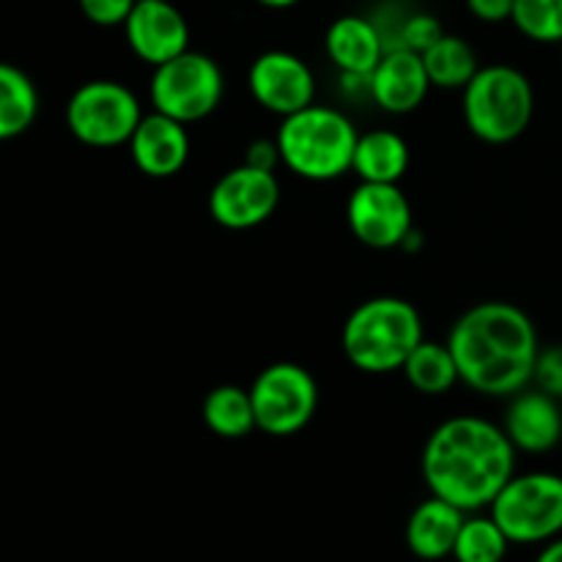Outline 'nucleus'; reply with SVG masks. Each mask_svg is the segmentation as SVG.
Returning <instances> with one entry per match:
<instances>
[{
	"label": "nucleus",
	"mask_w": 562,
	"mask_h": 562,
	"mask_svg": "<svg viewBox=\"0 0 562 562\" xmlns=\"http://www.w3.org/2000/svg\"><path fill=\"white\" fill-rule=\"evenodd\" d=\"M420 472L434 497L477 514L516 475V448L505 428L486 417H450L426 439Z\"/></svg>",
	"instance_id": "1"
},
{
	"label": "nucleus",
	"mask_w": 562,
	"mask_h": 562,
	"mask_svg": "<svg viewBox=\"0 0 562 562\" xmlns=\"http://www.w3.org/2000/svg\"><path fill=\"white\" fill-rule=\"evenodd\" d=\"M448 346L461 384L488 398H510L530 387L541 351L536 324L514 302L472 305L450 327Z\"/></svg>",
	"instance_id": "2"
},
{
	"label": "nucleus",
	"mask_w": 562,
	"mask_h": 562,
	"mask_svg": "<svg viewBox=\"0 0 562 562\" xmlns=\"http://www.w3.org/2000/svg\"><path fill=\"white\" fill-rule=\"evenodd\" d=\"M423 340V318L412 302L401 296H373L349 313L340 333V349L357 371L384 376L401 371Z\"/></svg>",
	"instance_id": "3"
},
{
	"label": "nucleus",
	"mask_w": 562,
	"mask_h": 562,
	"mask_svg": "<svg viewBox=\"0 0 562 562\" xmlns=\"http://www.w3.org/2000/svg\"><path fill=\"white\" fill-rule=\"evenodd\" d=\"M357 126L338 108L316 104L283 119L278 130L280 159L305 181H335L351 170Z\"/></svg>",
	"instance_id": "4"
},
{
	"label": "nucleus",
	"mask_w": 562,
	"mask_h": 562,
	"mask_svg": "<svg viewBox=\"0 0 562 562\" xmlns=\"http://www.w3.org/2000/svg\"><path fill=\"white\" fill-rule=\"evenodd\" d=\"M464 124L477 140L505 146L530 130L536 91L530 77L508 64H488L461 91Z\"/></svg>",
	"instance_id": "5"
},
{
	"label": "nucleus",
	"mask_w": 562,
	"mask_h": 562,
	"mask_svg": "<svg viewBox=\"0 0 562 562\" xmlns=\"http://www.w3.org/2000/svg\"><path fill=\"white\" fill-rule=\"evenodd\" d=\"M492 519L510 543L536 547L562 536V475L525 472L514 475L488 505Z\"/></svg>",
	"instance_id": "6"
},
{
	"label": "nucleus",
	"mask_w": 562,
	"mask_h": 562,
	"mask_svg": "<svg viewBox=\"0 0 562 562\" xmlns=\"http://www.w3.org/2000/svg\"><path fill=\"white\" fill-rule=\"evenodd\" d=\"M225 77L217 60L198 49L176 55L154 66L148 97L157 113L170 115L181 124H195L209 119L223 102Z\"/></svg>",
	"instance_id": "7"
},
{
	"label": "nucleus",
	"mask_w": 562,
	"mask_h": 562,
	"mask_svg": "<svg viewBox=\"0 0 562 562\" xmlns=\"http://www.w3.org/2000/svg\"><path fill=\"white\" fill-rule=\"evenodd\" d=\"M140 119V99L119 80L82 82L66 104V126L91 148L126 146Z\"/></svg>",
	"instance_id": "8"
},
{
	"label": "nucleus",
	"mask_w": 562,
	"mask_h": 562,
	"mask_svg": "<svg viewBox=\"0 0 562 562\" xmlns=\"http://www.w3.org/2000/svg\"><path fill=\"white\" fill-rule=\"evenodd\" d=\"M247 390L258 431L267 437H294L318 409V384L300 362H272L252 379Z\"/></svg>",
	"instance_id": "9"
},
{
	"label": "nucleus",
	"mask_w": 562,
	"mask_h": 562,
	"mask_svg": "<svg viewBox=\"0 0 562 562\" xmlns=\"http://www.w3.org/2000/svg\"><path fill=\"white\" fill-rule=\"evenodd\" d=\"M346 223L371 250H398L415 231V212L398 184L360 181L346 203Z\"/></svg>",
	"instance_id": "10"
},
{
	"label": "nucleus",
	"mask_w": 562,
	"mask_h": 562,
	"mask_svg": "<svg viewBox=\"0 0 562 562\" xmlns=\"http://www.w3.org/2000/svg\"><path fill=\"white\" fill-rule=\"evenodd\" d=\"M280 206V181L272 170L241 162L220 176L209 190V214L228 231H250L267 223Z\"/></svg>",
	"instance_id": "11"
},
{
	"label": "nucleus",
	"mask_w": 562,
	"mask_h": 562,
	"mask_svg": "<svg viewBox=\"0 0 562 562\" xmlns=\"http://www.w3.org/2000/svg\"><path fill=\"white\" fill-rule=\"evenodd\" d=\"M247 88L256 104L280 119L311 108L316 99V77L311 66L285 49H267L258 55L247 71Z\"/></svg>",
	"instance_id": "12"
},
{
	"label": "nucleus",
	"mask_w": 562,
	"mask_h": 562,
	"mask_svg": "<svg viewBox=\"0 0 562 562\" xmlns=\"http://www.w3.org/2000/svg\"><path fill=\"white\" fill-rule=\"evenodd\" d=\"M124 36L132 53L148 66L190 49V25L170 0H137L124 22Z\"/></svg>",
	"instance_id": "13"
},
{
	"label": "nucleus",
	"mask_w": 562,
	"mask_h": 562,
	"mask_svg": "<svg viewBox=\"0 0 562 562\" xmlns=\"http://www.w3.org/2000/svg\"><path fill=\"white\" fill-rule=\"evenodd\" d=\"M423 55L406 47H390L371 71V99L390 115H409L431 91Z\"/></svg>",
	"instance_id": "14"
},
{
	"label": "nucleus",
	"mask_w": 562,
	"mask_h": 562,
	"mask_svg": "<svg viewBox=\"0 0 562 562\" xmlns=\"http://www.w3.org/2000/svg\"><path fill=\"white\" fill-rule=\"evenodd\" d=\"M126 146H130L135 168L148 179H170L190 162L187 124L157 110L143 115Z\"/></svg>",
	"instance_id": "15"
},
{
	"label": "nucleus",
	"mask_w": 562,
	"mask_h": 562,
	"mask_svg": "<svg viewBox=\"0 0 562 562\" xmlns=\"http://www.w3.org/2000/svg\"><path fill=\"white\" fill-rule=\"evenodd\" d=\"M503 428L508 434L516 453H552L562 442V406L543 390L525 387L521 393L510 395L505 409Z\"/></svg>",
	"instance_id": "16"
},
{
	"label": "nucleus",
	"mask_w": 562,
	"mask_h": 562,
	"mask_svg": "<svg viewBox=\"0 0 562 562\" xmlns=\"http://www.w3.org/2000/svg\"><path fill=\"white\" fill-rule=\"evenodd\" d=\"M324 49L340 75L371 77L382 55L387 53V42L373 16L344 14L327 27Z\"/></svg>",
	"instance_id": "17"
},
{
	"label": "nucleus",
	"mask_w": 562,
	"mask_h": 562,
	"mask_svg": "<svg viewBox=\"0 0 562 562\" xmlns=\"http://www.w3.org/2000/svg\"><path fill=\"white\" fill-rule=\"evenodd\" d=\"M467 514L456 505L445 503L439 497H428L417 505L406 521V547L417 560L437 562L445 558H453L456 538H459L461 525Z\"/></svg>",
	"instance_id": "18"
},
{
	"label": "nucleus",
	"mask_w": 562,
	"mask_h": 562,
	"mask_svg": "<svg viewBox=\"0 0 562 562\" xmlns=\"http://www.w3.org/2000/svg\"><path fill=\"white\" fill-rule=\"evenodd\" d=\"M412 154L409 143L393 130H371L357 137L351 170L360 181H376V184H398L409 170Z\"/></svg>",
	"instance_id": "19"
},
{
	"label": "nucleus",
	"mask_w": 562,
	"mask_h": 562,
	"mask_svg": "<svg viewBox=\"0 0 562 562\" xmlns=\"http://www.w3.org/2000/svg\"><path fill=\"white\" fill-rule=\"evenodd\" d=\"M423 64H426L431 86L442 88V91H464L467 82L481 69V60H477L472 44L467 38L453 36V33H442L423 53Z\"/></svg>",
	"instance_id": "20"
},
{
	"label": "nucleus",
	"mask_w": 562,
	"mask_h": 562,
	"mask_svg": "<svg viewBox=\"0 0 562 562\" xmlns=\"http://www.w3.org/2000/svg\"><path fill=\"white\" fill-rule=\"evenodd\" d=\"M203 423L220 439H245L258 428L250 390L239 384H217L209 390L203 398Z\"/></svg>",
	"instance_id": "21"
},
{
	"label": "nucleus",
	"mask_w": 562,
	"mask_h": 562,
	"mask_svg": "<svg viewBox=\"0 0 562 562\" xmlns=\"http://www.w3.org/2000/svg\"><path fill=\"white\" fill-rule=\"evenodd\" d=\"M38 115V91L31 77L11 64H0V140L20 137Z\"/></svg>",
	"instance_id": "22"
},
{
	"label": "nucleus",
	"mask_w": 562,
	"mask_h": 562,
	"mask_svg": "<svg viewBox=\"0 0 562 562\" xmlns=\"http://www.w3.org/2000/svg\"><path fill=\"white\" fill-rule=\"evenodd\" d=\"M401 373H404L406 382L423 395H445L461 382L459 366H456V357L453 351H450L448 340H445V344L423 340V344L412 351L409 360L404 362Z\"/></svg>",
	"instance_id": "23"
},
{
	"label": "nucleus",
	"mask_w": 562,
	"mask_h": 562,
	"mask_svg": "<svg viewBox=\"0 0 562 562\" xmlns=\"http://www.w3.org/2000/svg\"><path fill=\"white\" fill-rule=\"evenodd\" d=\"M510 541L503 532V527L488 516L467 514L464 525H461L459 538L453 547L456 562H503L508 558Z\"/></svg>",
	"instance_id": "24"
},
{
	"label": "nucleus",
	"mask_w": 562,
	"mask_h": 562,
	"mask_svg": "<svg viewBox=\"0 0 562 562\" xmlns=\"http://www.w3.org/2000/svg\"><path fill=\"white\" fill-rule=\"evenodd\" d=\"M510 22L538 44H562V0H516Z\"/></svg>",
	"instance_id": "25"
},
{
	"label": "nucleus",
	"mask_w": 562,
	"mask_h": 562,
	"mask_svg": "<svg viewBox=\"0 0 562 562\" xmlns=\"http://www.w3.org/2000/svg\"><path fill=\"white\" fill-rule=\"evenodd\" d=\"M442 22L437 20L428 11H409V14L401 16L398 25L393 27V36H390L387 49L390 47H406L415 49V53H426L439 36H442Z\"/></svg>",
	"instance_id": "26"
},
{
	"label": "nucleus",
	"mask_w": 562,
	"mask_h": 562,
	"mask_svg": "<svg viewBox=\"0 0 562 562\" xmlns=\"http://www.w3.org/2000/svg\"><path fill=\"white\" fill-rule=\"evenodd\" d=\"M532 384L552 398L562 401V344H552L538 351Z\"/></svg>",
	"instance_id": "27"
},
{
	"label": "nucleus",
	"mask_w": 562,
	"mask_h": 562,
	"mask_svg": "<svg viewBox=\"0 0 562 562\" xmlns=\"http://www.w3.org/2000/svg\"><path fill=\"white\" fill-rule=\"evenodd\" d=\"M82 16L99 27H124L126 16L132 14L137 0H77Z\"/></svg>",
	"instance_id": "28"
},
{
	"label": "nucleus",
	"mask_w": 562,
	"mask_h": 562,
	"mask_svg": "<svg viewBox=\"0 0 562 562\" xmlns=\"http://www.w3.org/2000/svg\"><path fill=\"white\" fill-rule=\"evenodd\" d=\"M245 165H250V168H258V170H272L274 173V168L283 165L278 140H269V137H258V140H252L245 151Z\"/></svg>",
	"instance_id": "29"
},
{
	"label": "nucleus",
	"mask_w": 562,
	"mask_h": 562,
	"mask_svg": "<svg viewBox=\"0 0 562 562\" xmlns=\"http://www.w3.org/2000/svg\"><path fill=\"white\" fill-rule=\"evenodd\" d=\"M514 3L516 0H467V9L475 20L481 22H508L514 16Z\"/></svg>",
	"instance_id": "30"
},
{
	"label": "nucleus",
	"mask_w": 562,
	"mask_h": 562,
	"mask_svg": "<svg viewBox=\"0 0 562 562\" xmlns=\"http://www.w3.org/2000/svg\"><path fill=\"white\" fill-rule=\"evenodd\" d=\"M536 562H562V536L554 538V541L543 543L541 554H538Z\"/></svg>",
	"instance_id": "31"
},
{
	"label": "nucleus",
	"mask_w": 562,
	"mask_h": 562,
	"mask_svg": "<svg viewBox=\"0 0 562 562\" xmlns=\"http://www.w3.org/2000/svg\"><path fill=\"white\" fill-rule=\"evenodd\" d=\"M256 3H261V5H267V9H291V5H296L300 3V0H256Z\"/></svg>",
	"instance_id": "32"
}]
</instances>
